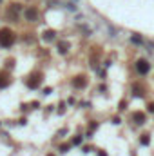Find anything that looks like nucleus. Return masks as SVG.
Masks as SVG:
<instances>
[{
    "mask_svg": "<svg viewBox=\"0 0 154 156\" xmlns=\"http://www.w3.org/2000/svg\"><path fill=\"white\" fill-rule=\"evenodd\" d=\"M149 111H151V113H154V104H149Z\"/></svg>",
    "mask_w": 154,
    "mask_h": 156,
    "instance_id": "f8f14e48",
    "label": "nucleus"
},
{
    "mask_svg": "<svg viewBox=\"0 0 154 156\" xmlns=\"http://www.w3.org/2000/svg\"><path fill=\"white\" fill-rule=\"evenodd\" d=\"M136 71H138L140 75H149V71H151V64H149L147 60L140 58V60L136 62Z\"/></svg>",
    "mask_w": 154,
    "mask_h": 156,
    "instance_id": "7ed1b4c3",
    "label": "nucleus"
},
{
    "mask_svg": "<svg viewBox=\"0 0 154 156\" xmlns=\"http://www.w3.org/2000/svg\"><path fill=\"white\" fill-rule=\"evenodd\" d=\"M9 76H7V73H4V71H0V89H4V87H7L9 85Z\"/></svg>",
    "mask_w": 154,
    "mask_h": 156,
    "instance_id": "39448f33",
    "label": "nucleus"
},
{
    "mask_svg": "<svg viewBox=\"0 0 154 156\" xmlns=\"http://www.w3.org/2000/svg\"><path fill=\"white\" fill-rule=\"evenodd\" d=\"M131 42L136 44V45H145V40L142 38V37H138V35H132L131 37Z\"/></svg>",
    "mask_w": 154,
    "mask_h": 156,
    "instance_id": "6e6552de",
    "label": "nucleus"
},
{
    "mask_svg": "<svg viewBox=\"0 0 154 156\" xmlns=\"http://www.w3.org/2000/svg\"><path fill=\"white\" fill-rule=\"evenodd\" d=\"M42 83V80H40V76L37 78V76H31L27 82H26V85L29 87V89H38V85Z\"/></svg>",
    "mask_w": 154,
    "mask_h": 156,
    "instance_id": "20e7f679",
    "label": "nucleus"
},
{
    "mask_svg": "<svg viewBox=\"0 0 154 156\" xmlns=\"http://www.w3.org/2000/svg\"><path fill=\"white\" fill-rule=\"evenodd\" d=\"M47 156H53V154H47Z\"/></svg>",
    "mask_w": 154,
    "mask_h": 156,
    "instance_id": "ddd939ff",
    "label": "nucleus"
},
{
    "mask_svg": "<svg viewBox=\"0 0 154 156\" xmlns=\"http://www.w3.org/2000/svg\"><path fill=\"white\" fill-rule=\"evenodd\" d=\"M67 49H69V44H65V42H60V44H58V51H60V53H65Z\"/></svg>",
    "mask_w": 154,
    "mask_h": 156,
    "instance_id": "1a4fd4ad",
    "label": "nucleus"
},
{
    "mask_svg": "<svg viewBox=\"0 0 154 156\" xmlns=\"http://www.w3.org/2000/svg\"><path fill=\"white\" fill-rule=\"evenodd\" d=\"M13 44H15V33L9 27L0 29V45L2 47H11Z\"/></svg>",
    "mask_w": 154,
    "mask_h": 156,
    "instance_id": "f257e3e1",
    "label": "nucleus"
},
{
    "mask_svg": "<svg viewBox=\"0 0 154 156\" xmlns=\"http://www.w3.org/2000/svg\"><path fill=\"white\" fill-rule=\"evenodd\" d=\"M142 144H143V145H147V144H149V138H147V134L142 138Z\"/></svg>",
    "mask_w": 154,
    "mask_h": 156,
    "instance_id": "9b49d317",
    "label": "nucleus"
},
{
    "mask_svg": "<svg viewBox=\"0 0 154 156\" xmlns=\"http://www.w3.org/2000/svg\"><path fill=\"white\" fill-rule=\"evenodd\" d=\"M51 38H54V31H53V33H51V31L45 33V40H51Z\"/></svg>",
    "mask_w": 154,
    "mask_h": 156,
    "instance_id": "9d476101",
    "label": "nucleus"
},
{
    "mask_svg": "<svg viewBox=\"0 0 154 156\" xmlns=\"http://www.w3.org/2000/svg\"><path fill=\"white\" fill-rule=\"evenodd\" d=\"M24 18H26L27 22H37V20H38V9L33 7V5L26 7V9H24Z\"/></svg>",
    "mask_w": 154,
    "mask_h": 156,
    "instance_id": "f03ea898",
    "label": "nucleus"
},
{
    "mask_svg": "<svg viewBox=\"0 0 154 156\" xmlns=\"http://www.w3.org/2000/svg\"><path fill=\"white\" fill-rule=\"evenodd\" d=\"M85 83H87L85 76H76L75 80H73V85H75L76 89H82V87H85Z\"/></svg>",
    "mask_w": 154,
    "mask_h": 156,
    "instance_id": "423d86ee",
    "label": "nucleus"
},
{
    "mask_svg": "<svg viewBox=\"0 0 154 156\" xmlns=\"http://www.w3.org/2000/svg\"><path fill=\"white\" fill-rule=\"evenodd\" d=\"M132 120H134V123L142 125V123H145V115L143 113H134L132 115Z\"/></svg>",
    "mask_w": 154,
    "mask_h": 156,
    "instance_id": "0eeeda50",
    "label": "nucleus"
}]
</instances>
